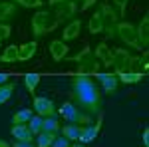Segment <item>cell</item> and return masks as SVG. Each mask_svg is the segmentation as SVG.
I'll return each instance as SVG.
<instances>
[{
  "mask_svg": "<svg viewBox=\"0 0 149 147\" xmlns=\"http://www.w3.org/2000/svg\"><path fill=\"white\" fill-rule=\"evenodd\" d=\"M72 100L88 115L102 113V93L90 76H72Z\"/></svg>",
  "mask_w": 149,
  "mask_h": 147,
  "instance_id": "cell-1",
  "label": "cell"
},
{
  "mask_svg": "<svg viewBox=\"0 0 149 147\" xmlns=\"http://www.w3.org/2000/svg\"><path fill=\"white\" fill-rule=\"evenodd\" d=\"M56 26H58V20L54 18V14L48 10H38L32 16V34H34L36 40L42 38L44 34H48V32H52V30H56Z\"/></svg>",
  "mask_w": 149,
  "mask_h": 147,
  "instance_id": "cell-2",
  "label": "cell"
},
{
  "mask_svg": "<svg viewBox=\"0 0 149 147\" xmlns=\"http://www.w3.org/2000/svg\"><path fill=\"white\" fill-rule=\"evenodd\" d=\"M58 113L66 119V121H70V123H76V125H92V115H88L86 111H81L78 105H74L72 102H66L62 103L60 107H58Z\"/></svg>",
  "mask_w": 149,
  "mask_h": 147,
  "instance_id": "cell-3",
  "label": "cell"
},
{
  "mask_svg": "<svg viewBox=\"0 0 149 147\" xmlns=\"http://www.w3.org/2000/svg\"><path fill=\"white\" fill-rule=\"evenodd\" d=\"M115 36H117L121 42H125L129 48H133V50H143L141 44H139V40H137L135 26L131 22H117L115 24Z\"/></svg>",
  "mask_w": 149,
  "mask_h": 147,
  "instance_id": "cell-4",
  "label": "cell"
},
{
  "mask_svg": "<svg viewBox=\"0 0 149 147\" xmlns=\"http://www.w3.org/2000/svg\"><path fill=\"white\" fill-rule=\"evenodd\" d=\"M78 10H80L78 0H66V2L54 6V18L58 20V24L60 22H70V20H74V16L78 14Z\"/></svg>",
  "mask_w": 149,
  "mask_h": 147,
  "instance_id": "cell-5",
  "label": "cell"
},
{
  "mask_svg": "<svg viewBox=\"0 0 149 147\" xmlns=\"http://www.w3.org/2000/svg\"><path fill=\"white\" fill-rule=\"evenodd\" d=\"M100 66H102L100 60L93 56V54H90L88 58H84L81 62H78V70L72 72V74H74V76H90V78H92V76H95V74L100 72Z\"/></svg>",
  "mask_w": 149,
  "mask_h": 147,
  "instance_id": "cell-6",
  "label": "cell"
},
{
  "mask_svg": "<svg viewBox=\"0 0 149 147\" xmlns=\"http://www.w3.org/2000/svg\"><path fill=\"white\" fill-rule=\"evenodd\" d=\"M129 58H131V54H129V50H125V48H115V50H113V62H111V68H113L115 76L127 72V68H129Z\"/></svg>",
  "mask_w": 149,
  "mask_h": 147,
  "instance_id": "cell-7",
  "label": "cell"
},
{
  "mask_svg": "<svg viewBox=\"0 0 149 147\" xmlns=\"http://www.w3.org/2000/svg\"><path fill=\"white\" fill-rule=\"evenodd\" d=\"M32 105H34L36 113H38V115H42V117H48V115H56V113H58L56 105H54V102H52L50 98H34Z\"/></svg>",
  "mask_w": 149,
  "mask_h": 147,
  "instance_id": "cell-8",
  "label": "cell"
},
{
  "mask_svg": "<svg viewBox=\"0 0 149 147\" xmlns=\"http://www.w3.org/2000/svg\"><path fill=\"white\" fill-rule=\"evenodd\" d=\"M95 79L102 84V90L107 93V95H113L115 91H117V84H119V79L115 74H102V72H97L95 74Z\"/></svg>",
  "mask_w": 149,
  "mask_h": 147,
  "instance_id": "cell-9",
  "label": "cell"
},
{
  "mask_svg": "<svg viewBox=\"0 0 149 147\" xmlns=\"http://www.w3.org/2000/svg\"><path fill=\"white\" fill-rule=\"evenodd\" d=\"M147 52H143V56H131L129 58V68L127 72H135L141 76H147Z\"/></svg>",
  "mask_w": 149,
  "mask_h": 147,
  "instance_id": "cell-10",
  "label": "cell"
},
{
  "mask_svg": "<svg viewBox=\"0 0 149 147\" xmlns=\"http://www.w3.org/2000/svg\"><path fill=\"white\" fill-rule=\"evenodd\" d=\"M80 34H81V20L74 18V20L68 22V26H64V32H62V38H60V40L70 42V40H76Z\"/></svg>",
  "mask_w": 149,
  "mask_h": 147,
  "instance_id": "cell-11",
  "label": "cell"
},
{
  "mask_svg": "<svg viewBox=\"0 0 149 147\" xmlns=\"http://www.w3.org/2000/svg\"><path fill=\"white\" fill-rule=\"evenodd\" d=\"M100 129H102V119L100 121H95V125H86L84 129H81V135H80V143H92V141H95V137L100 135Z\"/></svg>",
  "mask_w": 149,
  "mask_h": 147,
  "instance_id": "cell-12",
  "label": "cell"
},
{
  "mask_svg": "<svg viewBox=\"0 0 149 147\" xmlns=\"http://www.w3.org/2000/svg\"><path fill=\"white\" fill-rule=\"evenodd\" d=\"M10 135L14 137L16 141H34V135H32V131H30L28 123H16V125H12Z\"/></svg>",
  "mask_w": 149,
  "mask_h": 147,
  "instance_id": "cell-13",
  "label": "cell"
},
{
  "mask_svg": "<svg viewBox=\"0 0 149 147\" xmlns=\"http://www.w3.org/2000/svg\"><path fill=\"white\" fill-rule=\"evenodd\" d=\"M93 56L102 60L103 68H111V62H113V50H109V46L105 44V42H100V44H97Z\"/></svg>",
  "mask_w": 149,
  "mask_h": 147,
  "instance_id": "cell-14",
  "label": "cell"
},
{
  "mask_svg": "<svg viewBox=\"0 0 149 147\" xmlns=\"http://www.w3.org/2000/svg\"><path fill=\"white\" fill-rule=\"evenodd\" d=\"M68 44H64V40H52L50 42V54L56 62H62L68 58Z\"/></svg>",
  "mask_w": 149,
  "mask_h": 147,
  "instance_id": "cell-15",
  "label": "cell"
},
{
  "mask_svg": "<svg viewBox=\"0 0 149 147\" xmlns=\"http://www.w3.org/2000/svg\"><path fill=\"white\" fill-rule=\"evenodd\" d=\"M135 32H137V40H139V44H141V48L145 50L149 44V14H145L143 20L135 26Z\"/></svg>",
  "mask_w": 149,
  "mask_h": 147,
  "instance_id": "cell-16",
  "label": "cell"
},
{
  "mask_svg": "<svg viewBox=\"0 0 149 147\" xmlns=\"http://www.w3.org/2000/svg\"><path fill=\"white\" fill-rule=\"evenodd\" d=\"M100 14H102V20H103V28L105 26H113V24H117L119 22V14L109 6V4H102L100 6Z\"/></svg>",
  "mask_w": 149,
  "mask_h": 147,
  "instance_id": "cell-17",
  "label": "cell"
},
{
  "mask_svg": "<svg viewBox=\"0 0 149 147\" xmlns=\"http://www.w3.org/2000/svg\"><path fill=\"white\" fill-rule=\"evenodd\" d=\"M18 12V6L10 2V0H0V22H8L10 18L16 16Z\"/></svg>",
  "mask_w": 149,
  "mask_h": 147,
  "instance_id": "cell-18",
  "label": "cell"
},
{
  "mask_svg": "<svg viewBox=\"0 0 149 147\" xmlns=\"http://www.w3.org/2000/svg\"><path fill=\"white\" fill-rule=\"evenodd\" d=\"M81 129L84 125H76V123H66L64 127H60V133L66 137L68 141H78L81 135Z\"/></svg>",
  "mask_w": 149,
  "mask_h": 147,
  "instance_id": "cell-19",
  "label": "cell"
},
{
  "mask_svg": "<svg viewBox=\"0 0 149 147\" xmlns=\"http://www.w3.org/2000/svg\"><path fill=\"white\" fill-rule=\"evenodd\" d=\"M36 48H38L36 42H26V44L18 46V62H26V60H30V58L36 54Z\"/></svg>",
  "mask_w": 149,
  "mask_h": 147,
  "instance_id": "cell-20",
  "label": "cell"
},
{
  "mask_svg": "<svg viewBox=\"0 0 149 147\" xmlns=\"http://www.w3.org/2000/svg\"><path fill=\"white\" fill-rule=\"evenodd\" d=\"M0 62L2 64H14V62H18V46L16 44L6 46L4 52H2V56H0Z\"/></svg>",
  "mask_w": 149,
  "mask_h": 147,
  "instance_id": "cell-21",
  "label": "cell"
},
{
  "mask_svg": "<svg viewBox=\"0 0 149 147\" xmlns=\"http://www.w3.org/2000/svg\"><path fill=\"white\" fill-rule=\"evenodd\" d=\"M40 79H42V74H36V72H30V74L24 76V86H26V90L30 91L32 95L36 93V88H38Z\"/></svg>",
  "mask_w": 149,
  "mask_h": 147,
  "instance_id": "cell-22",
  "label": "cell"
},
{
  "mask_svg": "<svg viewBox=\"0 0 149 147\" xmlns=\"http://www.w3.org/2000/svg\"><path fill=\"white\" fill-rule=\"evenodd\" d=\"M56 137H58V133H54V131H40L36 135V145L38 147H52Z\"/></svg>",
  "mask_w": 149,
  "mask_h": 147,
  "instance_id": "cell-23",
  "label": "cell"
},
{
  "mask_svg": "<svg viewBox=\"0 0 149 147\" xmlns=\"http://www.w3.org/2000/svg\"><path fill=\"white\" fill-rule=\"evenodd\" d=\"M60 127H62V125H60L58 115H48V117L42 119V131H54V133H58Z\"/></svg>",
  "mask_w": 149,
  "mask_h": 147,
  "instance_id": "cell-24",
  "label": "cell"
},
{
  "mask_svg": "<svg viewBox=\"0 0 149 147\" xmlns=\"http://www.w3.org/2000/svg\"><path fill=\"white\" fill-rule=\"evenodd\" d=\"M88 30H90V34H102L103 32V20H102V14L100 12H95L92 18H90Z\"/></svg>",
  "mask_w": 149,
  "mask_h": 147,
  "instance_id": "cell-25",
  "label": "cell"
},
{
  "mask_svg": "<svg viewBox=\"0 0 149 147\" xmlns=\"http://www.w3.org/2000/svg\"><path fill=\"white\" fill-rule=\"evenodd\" d=\"M145 78V76H141V74H135V72H123V74H117V79L119 82H123V84H139L141 79Z\"/></svg>",
  "mask_w": 149,
  "mask_h": 147,
  "instance_id": "cell-26",
  "label": "cell"
},
{
  "mask_svg": "<svg viewBox=\"0 0 149 147\" xmlns=\"http://www.w3.org/2000/svg\"><path fill=\"white\" fill-rule=\"evenodd\" d=\"M32 119V111L30 109H20V111L14 113V117H12V123H28Z\"/></svg>",
  "mask_w": 149,
  "mask_h": 147,
  "instance_id": "cell-27",
  "label": "cell"
},
{
  "mask_svg": "<svg viewBox=\"0 0 149 147\" xmlns=\"http://www.w3.org/2000/svg\"><path fill=\"white\" fill-rule=\"evenodd\" d=\"M12 93H14V84H4V86H0V105L2 103H6L8 100L12 98Z\"/></svg>",
  "mask_w": 149,
  "mask_h": 147,
  "instance_id": "cell-28",
  "label": "cell"
},
{
  "mask_svg": "<svg viewBox=\"0 0 149 147\" xmlns=\"http://www.w3.org/2000/svg\"><path fill=\"white\" fill-rule=\"evenodd\" d=\"M42 115H32V119L28 121V127H30V131H32V135H38L40 131H42Z\"/></svg>",
  "mask_w": 149,
  "mask_h": 147,
  "instance_id": "cell-29",
  "label": "cell"
},
{
  "mask_svg": "<svg viewBox=\"0 0 149 147\" xmlns=\"http://www.w3.org/2000/svg\"><path fill=\"white\" fill-rule=\"evenodd\" d=\"M16 6H24V8H40L44 2L42 0H10Z\"/></svg>",
  "mask_w": 149,
  "mask_h": 147,
  "instance_id": "cell-30",
  "label": "cell"
},
{
  "mask_svg": "<svg viewBox=\"0 0 149 147\" xmlns=\"http://www.w3.org/2000/svg\"><path fill=\"white\" fill-rule=\"evenodd\" d=\"M90 54H92V48H90V46H84V50H80L78 54H74L72 58H66V60H68V62H76V64H78V62H81L84 58H88Z\"/></svg>",
  "mask_w": 149,
  "mask_h": 147,
  "instance_id": "cell-31",
  "label": "cell"
},
{
  "mask_svg": "<svg viewBox=\"0 0 149 147\" xmlns=\"http://www.w3.org/2000/svg\"><path fill=\"white\" fill-rule=\"evenodd\" d=\"M12 34V26L6 22H0V40H6V38H10Z\"/></svg>",
  "mask_w": 149,
  "mask_h": 147,
  "instance_id": "cell-32",
  "label": "cell"
},
{
  "mask_svg": "<svg viewBox=\"0 0 149 147\" xmlns=\"http://www.w3.org/2000/svg\"><path fill=\"white\" fill-rule=\"evenodd\" d=\"M52 147H70V141H68V139H66L64 135H58L56 139H54Z\"/></svg>",
  "mask_w": 149,
  "mask_h": 147,
  "instance_id": "cell-33",
  "label": "cell"
},
{
  "mask_svg": "<svg viewBox=\"0 0 149 147\" xmlns=\"http://www.w3.org/2000/svg\"><path fill=\"white\" fill-rule=\"evenodd\" d=\"M113 2H115V6L119 8V10H117V14H119V16H123V14H125V8H127V2H129V0H113Z\"/></svg>",
  "mask_w": 149,
  "mask_h": 147,
  "instance_id": "cell-34",
  "label": "cell"
},
{
  "mask_svg": "<svg viewBox=\"0 0 149 147\" xmlns=\"http://www.w3.org/2000/svg\"><path fill=\"white\" fill-rule=\"evenodd\" d=\"M10 147H36V145H34V141H16L14 139V143Z\"/></svg>",
  "mask_w": 149,
  "mask_h": 147,
  "instance_id": "cell-35",
  "label": "cell"
},
{
  "mask_svg": "<svg viewBox=\"0 0 149 147\" xmlns=\"http://www.w3.org/2000/svg\"><path fill=\"white\" fill-rule=\"evenodd\" d=\"M8 79H10V72H0V86L8 84Z\"/></svg>",
  "mask_w": 149,
  "mask_h": 147,
  "instance_id": "cell-36",
  "label": "cell"
},
{
  "mask_svg": "<svg viewBox=\"0 0 149 147\" xmlns=\"http://www.w3.org/2000/svg\"><path fill=\"white\" fill-rule=\"evenodd\" d=\"M95 2H97V0H81V10H88V8H92Z\"/></svg>",
  "mask_w": 149,
  "mask_h": 147,
  "instance_id": "cell-37",
  "label": "cell"
},
{
  "mask_svg": "<svg viewBox=\"0 0 149 147\" xmlns=\"http://www.w3.org/2000/svg\"><path fill=\"white\" fill-rule=\"evenodd\" d=\"M103 32L109 36V38H113V36H115V24H113V26H105V28H103Z\"/></svg>",
  "mask_w": 149,
  "mask_h": 147,
  "instance_id": "cell-38",
  "label": "cell"
},
{
  "mask_svg": "<svg viewBox=\"0 0 149 147\" xmlns=\"http://www.w3.org/2000/svg\"><path fill=\"white\" fill-rule=\"evenodd\" d=\"M143 145L149 147V129H147V127L143 129Z\"/></svg>",
  "mask_w": 149,
  "mask_h": 147,
  "instance_id": "cell-39",
  "label": "cell"
},
{
  "mask_svg": "<svg viewBox=\"0 0 149 147\" xmlns=\"http://www.w3.org/2000/svg\"><path fill=\"white\" fill-rule=\"evenodd\" d=\"M62 2H66V0H48V4L54 8V6H58V4H62Z\"/></svg>",
  "mask_w": 149,
  "mask_h": 147,
  "instance_id": "cell-40",
  "label": "cell"
},
{
  "mask_svg": "<svg viewBox=\"0 0 149 147\" xmlns=\"http://www.w3.org/2000/svg\"><path fill=\"white\" fill-rule=\"evenodd\" d=\"M0 147H10V143H8V141H4V139H0Z\"/></svg>",
  "mask_w": 149,
  "mask_h": 147,
  "instance_id": "cell-41",
  "label": "cell"
},
{
  "mask_svg": "<svg viewBox=\"0 0 149 147\" xmlns=\"http://www.w3.org/2000/svg\"><path fill=\"white\" fill-rule=\"evenodd\" d=\"M70 147H86L84 143H76V145H70Z\"/></svg>",
  "mask_w": 149,
  "mask_h": 147,
  "instance_id": "cell-42",
  "label": "cell"
},
{
  "mask_svg": "<svg viewBox=\"0 0 149 147\" xmlns=\"http://www.w3.org/2000/svg\"><path fill=\"white\" fill-rule=\"evenodd\" d=\"M0 42H2V40H0Z\"/></svg>",
  "mask_w": 149,
  "mask_h": 147,
  "instance_id": "cell-43",
  "label": "cell"
},
{
  "mask_svg": "<svg viewBox=\"0 0 149 147\" xmlns=\"http://www.w3.org/2000/svg\"><path fill=\"white\" fill-rule=\"evenodd\" d=\"M78 2H80V0H78Z\"/></svg>",
  "mask_w": 149,
  "mask_h": 147,
  "instance_id": "cell-44",
  "label": "cell"
}]
</instances>
